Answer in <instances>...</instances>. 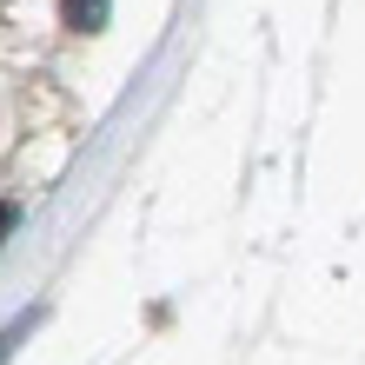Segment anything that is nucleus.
<instances>
[{
  "label": "nucleus",
  "instance_id": "2",
  "mask_svg": "<svg viewBox=\"0 0 365 365\" xmlns=\"http://www.w3.org/2000/svg\"><path fill=\"white\" fill-rule=\"evenodd\" d=\"M14 220H20V212H14V206H0V232H14Z\"/></svg>",
  "mask_w": 365,
  "mask_h": 365
},
{
  "label": "nucleus",
  "instance_id": "1",
  "mask_svg": "<svg viewBox=\"0 0 365 365\" xmlns=\"http://www.w3.org/2000/svg\"><path fill=\"white\" fill-rule=\"evenodd\" d=\"M106 14H113V0H60V20H67L73 34H100Z\"/></svg>",
  "mask_w": 365,
  "mask_h": 365
}]
</instances>
